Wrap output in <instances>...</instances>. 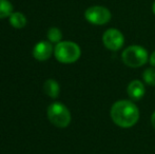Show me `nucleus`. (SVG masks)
Here are the masks:
<instances>
[{
  "label": "nucleus",
  "mask_w": 155,
  "mask_h": 154,
  "mask_svg": "<svg viewBox=\"0 0 155 154\" xmlns=\"http://www.w3.org/2000/svg\"><path fill=\"white\" fill-rule=\"evenodd\" d=\"M43 91H45V95H48L51 98H57L60 92V87L59 84L56 81L55 79H47L43 84Z\"/></svg>",
  "instance_id": "9"
},
{
  "label": "nucleus",
  "mask_w": 155,
  "mask_h": 154,
  "mask_svg": "<svg viewBox=\"0 0 155 154\" xmlns=\"http://www.w3.org/2000/svg\"><path fill=\"white\" fill-rule=\"evenodd\" d=\"M13 13V5L8 0H0V19L10 17Z\"/></svg>",
  "instance_id": "11"
},
{
  "label": "nucleus",
  "mask_w": 155,
  "mask_h": 154,
  "mask_svg": "<svg viewBox=\"0 0 155 154\" xmlns=\"http://www.w3.org/2000/svg\"><path fill=\"white\" fill-rule=\"evenodd\" d=\"M143 82L148 84V86L155 87V68H148L143 72Z\"/></svg>",
  "instance_id": "12"
},
{
  "label": "nucleus",
  "mask_w": 155,
  "mask_h": 154,
  "mask_svg": "<svg viewBox=\"0 0 155 154\" xmlns=\"http://www.w3.org/2000/svg\"><path fill=\"white\" fill-rule=\"evenodd\" d=\"M54 53L53 45L50 41H39L33 49V56L38 61H45Z\"/></svg>",
  "instance_id": "7"
},
{
  "label": "nucleus",
  "mask_w": 155,
  "mask_h": 154,
  "mask_svg": "<svg viewBox=\"0 0 155 154\" xmlns=\"http://www.w3.org/2000/svg\"><path fill=\"white\" fill-rule=\"evenodd\" d=\"M10 23L15 29H22L27 25V18L20 12H13L10 16Z\"/></svg>",
  "instance_id": "10"
},
{
  "label": "nucleus",
  "mask_w": 155,
  "mask_h": 154,
  "mask_svg": "<svg viewBox=\"0 0 155 154\" xmlns=\"http://www.w3.org/2000/svg\"><path fill=\"white\" fill-rule=\"evenodd\" d=\"M149 61H150V64H151L152 67H154V68H155V51L151 54V55H150Z\"/></svg>",
  "instance_id": "14"
},
{
  "label": "nucleus",
  "mask_w": 155,
  "mask_h": 154,
  "mask_svg": "<svg viewBox=\"0 0 155 154\" xmlns=\"http://www.w3.org/2000/svg\"><path fill=\"white\" fill-rule=\"evenodd\" d=\"M151 123H152V126H153V128L155 129V111L152 113V115H151Z\"/></svg>",
  "instance_id": "15"
},
{
  "label": "nucleus",
  "mask_w": 155,
  "mask_h": 154,
  "mask_svg": "<svg viewBox=\"0 0 155 154\" xmlns=\"http://www.w3.org/2000/svg\"><path fill=\"white\" fill-rule=\"evenodd\" d=\"M81 50L73 41H60L54 48V56L61 64H74L79 59Z\"/></svg>",
  "instance_id": "2"
},
{
  "label": "nucleus",
  "mask_w": 155,
  "mask_h": 154,
  "mask_svg": "<svg viewBox=\"0 0 155 154\" xmlns=\"http://www.w3.org/2000/svg\"><path fill=\"white\" fill-rule=\"evenodd\" d=\"M113 123L120 128H131L139 119V109L133 101L121 99L113 103L110 110Z\"/></svg>",
  "instance_id": "1"
},
{
  "label": "nucleus",
  "mask_w": 155,
  "mask_h": 154,
  "mask_svg": "<svg viewBox=\"0 0 155 154\" xmlns=\"http://www.w3.org/2000/svg\"><path fill=\"white\" fill-rule=\"evenodd\" d=\"M127 93L132 100H140L146 93V88L143 81L138 79H134L128 84Z\"/></svg>",
  "instance_id": "8"
},
{
  "label": "nucleus",
  "mask_w": 155,
  "mask_h": 154,
  "mask_svg": "<svg viewBox=\"0 0 155 154\" xmlns=\"http://www.w3.org/2000/svg\"><path fill=\"white\" fill-rule=\"evenodd\" d=\"M47 115L52 125L57 128H67L71 123L70 110L62 103H53L48 107Z\"/></svg>",
  "instance_id": "4"
},
{
  "label": "nucleus",
  "mask_w": 155,
  "mask_h": 154,
  "mask_svg": "<svg viewBox=\"0 0 155 154\" xmlns=\"http://www.w3.org/2000/svg\"><path fill=\"white\" fill-rule=\"evenodd\" d=\"M84 18L88 22L95 25H104L110 22L112 18L110 10L106 6L93 5L90 6L84 12Z\"/></svg>",
  "instance_id": "5"
},
{
  "label": "nucleus",
  "mask_w": 155,
  "mask_h": 154,
  "mask_svg": "<svg viewBox=\"0 0 155 154\" xmlns=\"http://www.w3.org/2000/svg\"><path fill=\"white\" fill-rule=\"evenodd\" d=\"M148 59V51L141 45H129L121 53V60L127 67L130 68H140L147 64Z\"/></svg>",
  "instance_id": "3"
},
{
  "label": "nucleus",
  "mask_w": 155,
  "mask_h": 154,
  "mask_svg": "<svg viewBox=\"0 0 155 154\" xmlns=\"http://www.w3.org/2000/svg\"><path fill=\"white\" fill-rule=\"evenodd\" d=\"M152 12H153V14L155 15V1H154L153 5H152Z\"/></svg>",
  "instance_id": "16"
},
{
  "label": "nucleus",
  "mask_w": 155,
  "mask_h": 154,
  "mask_svg": "<svg viewBox=\"0 0 155 154\" xmlns=\"http://www.w3.org/2000/svg\"><path fill=\"white\" fill-rule=\"evenodd\" d=\"M48 39L51 43H56L60 42L62 39V33L58 28H51L48 31Z\"/></svg>",
  "instance_id": "13"
},
{
  "label": "nucleus",
  "mask_w": 155,
  "mask_h": 154,
  "mask_svg": "<svg viewBox=\"0 0 155 154\" xmlns=\"http://www.w3.org/2000/svg\"><path fill=\"white\" fill-rule=\"evenodd\" d=\"M102 43L110 51H119L124 44V34L114 28L108 29L102 35Z\"/></svg>",
  "instance_id": "6"
}]
</instances>
